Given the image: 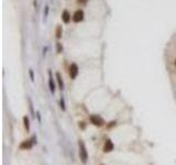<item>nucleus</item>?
<instances>
[{
    "mask_svg": "<svg viewBox=\"0 0 176 165\" xmlns=\"http://www.w3.org/2000/svg\"><path fill=\"white\" fill-rule=\"evenodd\" d=\"M78 150H79V158H80L82 163L86 164L87 161H88V153H87L86 145H85L83 140H79L78 141Z\"/></svg>",
    "mask_w": 176,
    "mask_h": 165,
    "instance_id": "1",
    "label": "nucleus"
},
{
    "mask_svg": "<svg viewBox=\"0 0 176 165\" xmlns=\"http://www.w3.org/2000/svg\"><path fill=\"white\" fill-rule=\"evenodd\" d=\"M89 121L90 123H92L94 126H96V127H102L104 124H105V120L101 118V117H99L97 115H92L89 117Z\"/></svg>",
    "mask_w": 176,
    "mask_h": 165,
    "instance_id": "2",
    "label": "nucleus"
},
{
    "mask_svg": "<svg viewBox=\"0 0 176 165\" xmlns=\"http://www.w3.org/2000/svg\"><path fill=\"white\" fill-rule=\"evenodd\" d=\"M84 18H85V13H84V11H83L82 9H78V10H76V11L74 12L73 17H72L73 21L76 22V23H78V22H82L83 20H84Z\"/></svg>",
    "mask_w": 176,
    "mask_h": 165,
    "instance_id": "3",
    "label": "nucleus"
},
{
    "mask_svg": "<svg viewBox=\"0 0 176 165\" xmlns=\"http://www.w3.org/2000/svg\"><path fill=\"white\" fill-rule=\"evenodd\" d=\"M68 74H70V77L72 79H75L76 77H77V75H78V66L75 64V63H72V64H70Z\"/></svg>",
    "mask_w": 176,
    "mask_h": 165,
    "instance_id": "4",
    "label": "nucleus"
},
{
    "mask_svg": "<svg viewBox=\"0 0 176 165\" xmlns=\"http://www.w3.org/2000/svg\"><path fill=\"white\" fill-rule=\"evenodd\" d=\"M49 88H50V92L52 94L55 93V83H54V79H53L51 71H49Z\"/></svg>",
    "mask_w": 176,
    "mask_h": 165,
    "instance_id": "5",
    "label": "nucleus"
},
{
    "mask_svg": "<svg viewBox=\"0 0 176 165\" xmlns=\"http://www.w3.org/2000/svg\"><path fill=\"white\" fill-rule=\"evenodd\" d=\"M113 148H114V145H113L112 141L111 140H106L105 142V145H104V152L105 153H109V152H111L113 150Z\"/></svg>",
    "mask_w": 176,
    "mask_h": 165,
    "instance_id": "6",
    "label": "nucleus"
},
{
    "mask_svg": "<svg viewBox=\"0 0 176 165\" xmlns=\"http://www.w3.org/2000/svg\"><path fill=\"white\" fill-rule=\"evenodd\" d=\"M32 146H33V143L31 142V140H25V141H23L21 144H20V149L21 150H30V149H32Z\"/></svg>",
    "mask_w": 176,
    "mask_h": 165,
    "instance_id": "7",
    "label": "nucleus"
},
{
    "mask_svg": "<svg viewBox=\"0 0 176 165\" xmlns=\"http://www.w3.org/2000/svg\"><path fill=\"white\" fill-rule=\"evenodd\" d=\"M55 76H56V81H57V85H58V88H60L61 90H63L64 89V81H63V77H62V75L57 72L56 74H55Z\"/></svg>",
    "mask_w": 176,
    "mask_h": 165,
    "instance_id": "8",
    "label": "nucleus"
},
{
    "mask_svg": "<svg viewBox=\"0 0 176 165\" xmlns=\"http://www.w3.org/2000/svg\"><path fill=\"white\" fill-rule=\"evenodd\" d=\"M62 20H63L64 23H70V13L67 11V10H64L63 12H62Z\"/></svg>",
    "mask_w": 176,
    "mask_h": 165,
    "instance_id": "9",
    "label": "nucleus"
},
{
    "mask_svg": "<svg viewBox=\"0 0 176 165\" xmlns=\"http://www.w3.org/2000/svg\"><path fill=\"white\" fill-rule=\"evenodd\" d=\"M23 124H24V128L27 130V132H30V119H29L28 116L23 117Z\"/></svg>",
    "mask_w": 176,
    "mask_h": 165,
    "instance_id": "10",
    "label": "nucleus"
},
{
    "mask_svg": "<svg viewBox=\"0 0 176 165\" xmlns=\"http://www.w3.org/2000/svg\"><path fill=\"white\" fill-rule=\"evenodd\" d=\"M62 34H63V28L61 25H57L56 31H55V36H56L57 40H60L62 37Z\"/></svg>",
    "mask_w": 176,
    "mask_h": 165,
    "instance_id": "11",
    "label": "nucleus"
},
{
    "mask_svg": "<svg viewBox=\"0 0 176 165\" xmlns=\"http://www.w3.org/2000/svg\"><path fill=\"white\" fill-rule=\"evenodd\" d=\"M28 101H29V108H30V111H31V115L35 117V112H34V109H33V104H32V100L28 98Z\"/></svg>",
    "mask_w": 176,
    "mask_h": 165,
    "instance_id": "12",
    "label": "nucleus"
},
{
    "mask_svg": "<svg viewBox=\"0 0 176 165\" xmlns=\"http://www.w3.org/2000/svg\"><path fill=\"white\" fill-rule=\"evenodd\" d=\"M60 106H61V109L65 111L66 110V106H65V99H64V97H61V99H60Z\"/></svg>",
    "mask_w": 176,
    "mask_h": 165,
    "instance_id": "13",
    "label": "nucleus"
},
{
    "mask_svg": "<svg viewBox=\"0 0 176 165\" xmlns=\"http://www.w3.org/2000/svg\"><path fill=\"white\" fill-rule=\"evenodd\" d=\"M56 49H57V53H62V52H63V45H62V43L57 42L56 43Z\"/></svg>",
    "mask_w": 176,
    "mask_h": 165,
    "instance_id": "14",
    "label": "nucleus"
},
{
    "mask_svg": "<svg viewBox=\"0 0 176 165\" xmlns=\"http://www.w3.org/2000/svg\"><path fill=\"white\" fill-rule=\"evenodd\" d=\"M78 127H79V128H80L82 130H85V129H86V123H85L84 121L78 122Z\"/></svg>",
    "mask_w": 176,
    "mask_h": 165,
    "instance_id": "15",
    "label": "nucleus"
},
{
    "mask_svg": "<svg viewBox=\"0 0 176 165\" xmlns=\"http://www.w3.org/2000/svg\"><path fill=\"white\" fill-rule=\"evenodd\" d=\"M29 74H30L31 81H34V73H33V69H30V71H29Z\"/></svg>",
    "mask_w": 176,
    "mask_h": 165,
    "instance_id": "16",
    "label": "nucleus"
},
{
    "mask_svg": "<svg viewBox=\"0 0 176 165\" xmlns=\"http://www.w3.org/2000/svg\"><path fill=\"white\" fill-rule=\"evenodd\" d=\"M30 140H31V142L33 144H36V136H35V134L34 136H32V138H31Z\"/></svg>",
    "mask_w": 176,
    "mask_h": 165,
    "instance_id": "17",
    "label": "nucleus"
},
{
    "mask_svg": "<svg viewBox=\"0 0 176 165\" xmlns=\"http://www.w3.org/2000/svg\"><path fill=\"white\" fill-rule=\"evenodd\" d=\"M48 15H49V7L46 6V7H45V13H44V18H46Z\"/></svg>",
    "mask_w": 176,
    "mask_h": 165,
    "instance_id": "18",
    "label": "nucleus"
},
{
    "mask_svg": "<svg viewBox=\"0 0 176 165\" xmlns=\"http://www.w3.org/2000/svg\"><path fill=\"white\" fill-rule=\"evenodd\" d=\"M113 126H116V121H111L110 122V124L107 126V128H111V127H113Z\"/></svg>",
    "mask_w": 176,
    "mask_h": 165,
    "instance_id": "19",
    "label": "nucleus"
},
{
    "mask_svg": "<svg viewBox=\"0 0 176 165\" xmlns=\"http://www.w3.org/2000/svg\"><path fill=\"white\" fill-rule=\"evenodd\" d=\"M36 117H37L39 122H41V116H40V112H36Z\"/></svg>",
    "mask_w": 176,
    "mask_h": 165,
    "instance_id": "20",
    "label": "nucleus"
},
{
    "mask_svg": "<svg viewBox=\"0 0 176 165\" xmlns=\"http://www.w3.org/2000/svg\"><path fill=\"white\" fill-rule=\"evenodd\" d=\"M86 1H87V0H77L78 3H86Z\"/></svg>",
    "mask_w": 176,
    "mask_h": 165,
    "instance_id": "21",
    "label": "nucleus"
},
{
    "mask_svg": "<svg viewBox=\"0 0 176 165\" xmlns=\"http://www.w3.org/2000/svg\"><path fill=\"white\" fill-rule=\"evenodd\" d=\"M46 51H48V47H45V49L43 50V55H45V54H46Z\"/></svg>",
    "mask_w": 176,
    "mask_h": 165,
    "instance_id": "22",
    "label": "nucleus"
},
{
    "mask_svg": "<svg viewBox=\"0 0 176 165\" xmlns=\"http://www.w3.org/2000/svg\"><path fill=\"white\" fill-rule=\"evenodd\" d=\"M175 66H176V61H175Z\"/></svg>",
    "mask_w": 176,
    "mask_h": 165,
    "instance_id": "23",
    "label": "nucleus"
}]
</instances>
